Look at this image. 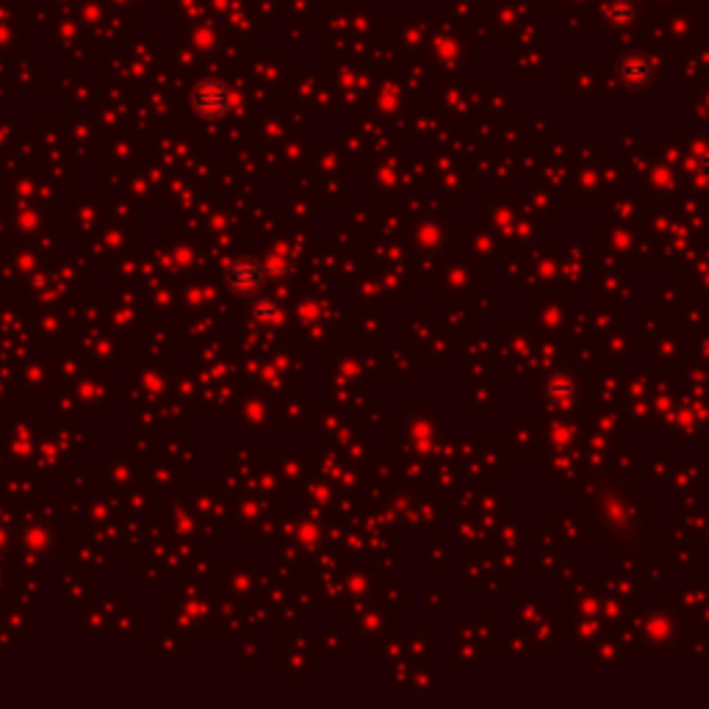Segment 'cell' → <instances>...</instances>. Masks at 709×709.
Masks as SVG:
<instances>
[{"label": "cell", "mask_w": 709, "mask_h": 709, "mask_svg": "<svg viewBox=\"0 0 709 709\" xmlns=\"http://www.w3.org/2000/svg\"><path fill=\"white\" fill-rule=\"evenodd\" d=\"M256 319H261V322H274L277 319V311L272 308V306H264V308H258L256 314H252Z\"/></svg>", "instance_id": "cell-5"}, {"label": "cell", "mask_w": 709, "mask_h": 709, "mask_svg": "<svg viewBox=\"0 0 709 709\" xmlns=\"http://www.w3.org/2000/svg\"><path fill=\"white\" fill-rule=\"evenodd\" d=\"M224 281H227V286H231V291H236L239 297L256 294L264 289L266 266L256 258H239L224 269Z\"/></svg>", "instance_id": "cell-2"}, {"label": "cell", "mask_w": 709, "mask_h": 709, "mask_svg": "<svg viewBox=\"0 0 709 709\" xmlns=\"http://www.w3.org/2000/svg\"><path fill=\"white\" fill-rule=\"evenodd\" d=\"M618 75H621V81L629 86H643L654 78V61L648 56L632 53L623 61H618Z\"/></svg>", "instance_id": "cell-3"}, {"label": "cell", "mask_w": 709, "mask_h": 709, "mask_svg": "<svg viewBox=\"0 0 709 709\" xmlns=\"http://www.w3.org/2000/svg\"><path fill=\"white\" fill-rule=\"evenodd\" d=\"M698 177H701V181L709 186V150H706V153L698 159Z\"/></svg>", "instance_id": "cell-4"}, {"label": "cell", "mask_w": 709, "mask_h": 709, "mask_svg": "<svg viewBox=\"0 0 709 709\" xmlns=\"http://www.w3.org/2000/svg\"><path fill=\"white\" fill-rule=\"evenodd\" d=\"M233 109V92L219 78H206L192 89V111L200 119H222Z\"/></svg>", "instance_id": "cell-1"}]
</instances>
